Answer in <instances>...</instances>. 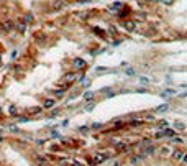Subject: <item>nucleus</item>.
Here are the masks:
<instances>
[{"mask_svg": "<svg viewBox=\"0 0 187 166\" xmlns=\"http://www.w3.org/2000/svg\"><path fill=\"white\" fill-rule=\"evenodd\" d=\"M13 23H15V31L16 33H20V35H25L26 33V28H28V25L23 21V18L21 16H18V18H15L13 20Z\"/></svg>", "mask_w": 187, "mask_h": 166, "instance_id": "obj_6", "label": "nucleus"}, {"mask_svg": "<svg viewBox=\"0 0 187 166\" xmlns=\"http://www.w3.org/2000/svg\"><path fill=\"white\" fill-rule=\"evenodd\" d=\"M174 128H176V130H184V125L180 122H176V123H174Z\"/></svg>", "mask_w": 187, "mask_h": 166, "instance_id": "obj_31", "label": "nucleus"}, {"mask_svg": "<svg viewBox=\"0 0 187 166\" xmlns=\"http://www.w3.org/2000/svg\"><path fill=\"white\" fill-rule=\"evenodd\" d=\"M5 2H7V0H0V5H5Z\"/></svg>", "mask_w": 187, "mask_h": 166, "instance_id": "obj_41", "label": "nucleus"}, {"mask_svg": "<svg viewBox=\"0 0 187 166\" xmlns=\"http://www.w3.org/2000/svg\"><path fill=\"white\" fill-rule=\"evenodd\" d=\"M90 100H95V94L94 92H85L84 94V102H90Z\"/></svg>", "mask_w": 187, "mask_h": 166, "instance_id": "obj_23", "label": "nucleus"}, {"mask_svg": "<svg viewBox=\"0 0 187 166\" xmlns=\"http://www.w3.org/2000/svg\"><path fill=\"white\" fill-rule=\"evenodd\" d=\"M174 2H176V0H161L162 5H174Z\"/></svg>", "mask_w": 187, "mask_h": 166, "instance_id": "obj_32", "label": "nucleus"}, {"mask_svg": "<svg viewBox=\"0 0 187 166\" xmlns=\"http://www.w3.org/2000/svg\"><path fill=\"white\" fill-rule=\"evenodd\" d=\"M156 150H157L156 146H153V145H146V146L143 148V154H144V156H146V154H153V153H156Z\"/></svg>", "mask_w": 187, "mask_h": 166, "instance_id": "obj_18", "label": "nucleus"}, {"mask_svg": "<svg viewBox=\"0 0 187 166\" xmlns=\"http://www.w3.org/2000/svg\"><path fill=\"white\" fill-rule=\"evenodd\" d=\"M149 2H161V0H149Z\"/></svg>", "mask_w": 187, "mask_h": 166, "instance_id": "obj_43", "label": "nucleus"}, {"mask_svg": "<svg viewBox=\"0 0 187 166\" xmlns=\"http://www.w3.org/2000/svg\"><path fill=\"white\" fill-rule=\"evenodd\" d=\"M10 130L13 131V133H18V131H20V130H18V127H10Z\"/></svg>", "mask_w": 187, "mask_h": 166, "instance_id": "obj_37", "label": "nucleus"}, {"mask_svg": "<svg viewBox=\"0 0 187 166\" xmlns=\"http://www.w3.org/2000/svg\"><path fill=\"white\" fill-rule=\"evenodd\" d=\"M21 18H23V21H25V23H26L28 26H30V25H33L34 21H36V20H34V15H33L31 12H26V13H23V16H21Z\"/></svg>", "mask_w": 187, "mask_h": 166, "instance_id": "obj_14", "label": "nucleus"}, {"mask_svg": "<svg viewBox=\"0 0 187 166\" xmlns=\"http://www.w3.org/2000/svg\"><path fill=\"white\" fill-rule=\"evenodd\" d=\"M33 159L38 166H48L49 163V156H46V154H33Z\"/></svg>", "mask_w": 187, "mask_h": 166, "instance_id": "obj_8", "label": "nucleus"}, {"mask_svg": "<svg viewBox=\"0 0 187 166\" xmlns=\"http://www.w3.org/2000/svg\"><path fill=\"white\" fill-rule=\"evenodd\" d=\"M112 166H120V163H118V161H115V163H113Z\"/></svg>", "mask_w": 187, "mask_h": 166, "instance_id": "obj_42", "label": "nucleus"}, {"mask_svg": "<svg viewBox=\"0 0 187 166\" xmlns=\"http://www.w3.org/2000/svg\"><path fill=\"white\" fill-rule=\"evenodd\" d=\"M8 115L16 118V117H20V115H21V110H20V108L16 107V105H10V112H8Z\"/></svg>", "mask_w": 187, "mask_h": 166, "instance_id": "obj_15", "label": "nucleus"}, {"mask_svg": "<svg viewBox=\"0 0 187 166\" xmlns=\"http://www.w3.org/2000/svg\"><path fill=\"white\" fill-rule=\"evenodd\" d=\"M184 154H185V151L182 150V148H176V150H172L171 156H172V159H174V161H182Z\"/></svg>", "mask_w": 187, "mask_h": 166, "instance_id": "obj_12", "label": "nucleus"}, {"mask_svg": "<svg viewBox=\"0 0 187 166\" xmlns=\"http://www.w3.org/2000/svg\"><path fill=\"white\" fill-rule=\"evenodd\" d=\"M77 82H80V85H82V87H89V85H90V79H87L85 76H80Z\"/></svg>", "mask_w": 187, "mask_h": 166, "instance_id": "obj_21", "label": "nucleus"}, {"mask_svg": "<svg viewBox=\"0 0 187 166\" xmlns=\"http://www.w3.org/2000/svg\"><path fill=\"white\" fill-rule=\"evenodd\" d=\"M139 84H141V85H149V79L141 76V77H139Z\"/></svg>", "mask_w": 187, "mask_h": 166, "instance_id": "obj_28", "label": "nucleus"}, {"mask_svg": "<svg viewBox=\"0 0 187 166\" xmlns=\"http://www.w3.org/2000/svg\"><path fill=\"white\" fill-rule=\"evenodd\" d=\"M71 166H85V164H82V163H79V161H72V163H71Z\"/></svg>", "mask_w": 187, "mask_h": 166, "instance_id": "obj_35", "label": "nucleus"}, {"mask_svg": "<svg viewBox=\"0 0 187 166\" xmlns=\"http://www.w3.org/2000/svg\"><path fill=\"white\" fill-rule=\"evenodd\" d=\"M3 117V112H2V107H0V118Z\"/></svg>", "mask_w": 187, "mask_h": 166, "instance_id": "obj_40", "label": "nucleus"}, {"mask_svg": "<svg viewBox=\"0 0 187 166\" xmlns=\"http://www.w3.org/2000/svg\"><path fill=\"white\" fill-rule=\"evenodd\" d=\"M176 92H174V90H164V92H162V95L164 97H167V95H174Z\"/></svg>", "mask_w": 187, "mask_h": 166, "instance_id": "obj_34", "label": "nucleus"}, {"mask_svg": "<svg viewBox=\"0 0 187 166\" xmlns=\"http://www.w3.org/2000/svg\"><path fill=\"white\" fill-rule=\"evenodd\" d=\"M143 159H144V154H143V153H138V154H131V156H130V164L136 166L138 163H141Z\"/></svg>", "mask_w": 187, "mask_h": 166, "instance_id": "obj_13", "label": "nucleus"}, {"mask_svg": "<svg viewBox=\"0 0 187 166\" xmlns=\"http://www.w3.org/2000/svg\"><path fill=\"white\" fill-rule=\"evenodd\" d=\"M159 153L162 154V156H166V154H171L172 153V150H171V148H169V146H162V148H159Z\"/></svg>", "mask_w": 187, "mask_h": 166, "instance_id": "obj_24", "label": "nucleus"}, {"mask_svg": "<svg viewBox=\"0 0 187 166\" xmlns=\"http://www.w3.org/2000/svg\"><path fill=\"white\" fill-rule=\"evenodd\" d=\"M11 69H13L15 74H18V72L25 71V66H23V64H13V66H11Z\"/></svg>", "mask_w": 187, "mask_h": 166, "instance_id": "obj_22", "label": "nucleus"}, {"mask_svg": "<svg viewBox=\"0 0 187 166\" xmlns=\"http://www.w3.org/2000/svg\"><path fill=\"white\" fill-rule=\"evenodd\" d=\"M125 74H126V76H135V69H133V67H126Z\"/></svg>", "mask_w": 187, "mask_h": 166, "instance_id": "obj_30", "label": "nucleus"}, {"mask_svg": "<svg viewBox=\"0 0 187 166\" xmlns=\"http://www.w3.org/2000/svg\"><path fill=\"white\" fill-rule=\"evenodd\" d=\"M31 39H33V43L34 44H39V46H44V44H48V33L43 31V30H38V31H34L33 35H31Z\"/></svg>", "mask_w": 187, "mask_h": 166, "instance_id": "obj_2", "label": "nucleus"}, {"mask_svg": "<svg viewBox=\"0 0 187 166\" xmlns=\"http://www.w3.org/2000/svg\"><path fill=\"white\" fill-rule=\"evenodd\" d=\"M87 130H89V127H80V128H79V131H80V133H85Z\"/></svg>", "mask_w": 187, "mask_h": 166, "instance_id": "obj_36", "label": "nucleus"}, {"mask_svg": "<svg viewBox=\"0 0 187 166\" xmlns=\"http://www.w3.org/2000/svg\"><path fill=\"white\" fill-rule=\"evenodd\" d=\"M71 66H72V71H77V72H84L87 69V61L84 58H74L71 61Z\"/></svg>", "mask_w": 187, "mask_h": 166, "instance_id": "obj_3", "label": "nucleus"}, {"mask_svg": "<svg viewBox=\"0 0 187 166\" xmlns=\"http://www.w3.org/2000/svg\"><path fill=\"white\" fill-rule=\"evenodd\" d=\"M25 112L28 113V117H41L44 108L43 107H33V108H26Z\"/></svg>", "mask_w": 187, "mask_h": 166, "instance_id": "obj_9", "label": "nucleus"}, {"mask_svg": "<svg viewBox=\"0 0 187 166\" xmlns=\"http://www.w3.org/2000/svg\"><path fill=\"white\" fill-rule=\"evenodd\" d=\"M123 7H125V5L121 3V2H115V3H112V5H110V7H108L107 10H108L110 13H115V15H118V13L121 12V8H123Z\"/></svg>", "mask_w": 187, "mask_h": 166, "instance_id": "obj_11", "label": "nucleus"}, {"mask_svg": "<svg viewBox=\"0 0 187 166\" xmlns=\"http://www.w3.org/2000/svg\"><path fill=\"white\" fill-rule=\"evenodd\" d=\"M66 5H67L66 0H51L48 8H49V12H59V10H62Z\"/></svg>", "mask_w": 187, "mask_h": 166, "instance_id": "obj_5", "label": "nucleus"}, {"mask_svg": "<svg viewBox=\"0 0 187 166\" xmlns=\"http://www.w3.org/2000/svg\"><path fill=\"white\" fill-rule=\"evenodd\" d=\"M79 77H80V74L77 71H67V72H64V76H62L61 81L62 82H67V84H74V82L79 81Z\"/></svg>", "mask_w": 187, "mask_h": 166, "instance_id": "obj_4", "label": "nucleus"}, {"mask_svg": "<svg viewBox=\"0 0 187 166\" xmlns=\"http://www.w3.org/2000/svg\"><path fill=\"white\" fill-rule=\"evenodd\" d=\"M3 141H5V136H2V135H0V145H2Z\"/></svg>", "mask_w": 187, "mask_h": 166, "instance_id": "obj_39", "label": "nucleus"}, {"mask_svg": "<svg viewBox=\"0 0 187 166\" xmlns=\"http://www.w3.org/2000/svg\"><path fill=\"white\" fill-rule=\"evenodd\" d=\"M157 127L164 130V128H167V122H166V120H161V122H157Z\"/></svg>", "mask_w": 187, "mask_h": 166, "instance_id": "obj_29", "label": "nucleus"}, {"mask_svg": "<svg viewBox=\"0 0 187 166\" xmlns=\"http://www.w3.org/2000/svg\"><path fill=\"white\" fill-rule=\"evenodd\" d=\"M52 95H54V99H62L64 95H66V90H62V89H54L52 90Z\"/></svg>", "mask_w": 187, "mask_h": 166, "instance_id": "obj_20", "label": "nucleus"}, {"mask_svg": "<svg viewBox=\"0 0 187 166\" xmlns=\"http://www.w3.org/2000/svg\"><path fill=\"white\" fill-rule=\"evenodd\" d=\"M180 163H184V164L187 166V153L184 154V158H182V161H180Z\"/></svg>", "mask_w": 187, "mask_h": 166, "instance_id": "obj_38", "label": "nucleus"}, {"mask_svg": "<svg viewBox=\"0 0 187 166\" xmlns=\"http://www.w3.org/2000/svg\"><path fill=\"white\" fill-rule=\"evenodd\" d=\"M162 133H164V138H174V136H176V130L174 128H164Z\"/></svg>", "mask_w": 187, "mask_h": 166, "instance_id": "obj_19", "label": "nucleus"}, {"mask_svg": "<svg viewBox=\"0 0 187 166\" xmlns=\"http://www.w3.org/2000/svg\"><path fill=\"white\" fill-rule=\"evenodd\" d=\"M166 110H169V105L167 104H162V105H159L156 108V112H166Z\"/></svg>", "mask_w": 187, "mask_h": 166, "instance_id": "obj_27", "label": "nucleus"}, {"mask_svg": "<svg viewBox=\"0 0 187 166\" xmlns=\"http://www.w3.org/2000/svg\"><path fill=\"white\" fill-rule=\"evenodd\" d=\"M107 33H108V35H112V36H116V35H118V30H116V26L112 25V26H108V31Z\"/></svg>", "mask_w": 187, "mask_h": 166, "instance_id": "obj_25", "label": "nucleus"}, {"mask_svg": "<svg viewBox=\"0 0 187 166\" xmlns=\"http://www.w3.org/2000/svg\"><path fill=\"white\" fill-rule=\"evenodd\" d=\"M54 105H56V99H54V97H46V99H43V102H41V107L44 108V110L54 108Z\"/></svg>", "mask_w": 187, "mask_h": 166, "instance_id": "obj_10", "label": "nucleus"}, {"mask_svg": "<svg viewBox=\"0 0 187 166\" xmlns=\"http://www.w3.org/2000/svg\"><path fill=\"white\" fill-rule=\"evenodd\" d=\"M121 26H123L126 31H135L136 30V20L125 18V20H121Z\"/></svg>", "mask_w": 187, "mask_h": 166, "instance_id": "obj_7", "label": "nucleus"}, {"mask_svg": "<svg viewBox=\"0 0 187 166\" xmlns=\"http://www.w3.org/2000/svg\"><path fill=\"white\" fill-rule=\"evenodd\" d=\"M100 94L105 95V97H113L115 95V89L113 87H105V89L100 90Z\"/></svg>", "mask_w": 187, "mask_h": 166, "instance_id": "obj_16", "label": "nucleus"}, {"mask_svg": "<svg viewBox=\"0 0 187 166\" xmlns=\"http://www.w3.org/2000/svg\"><path fill=\"white\" fill-rule=\"evenodd\" d=\"M90 128H94V130H100V128H103V125H100V123H94Z\"/></svg>", "mask_w": 187, "mask_h": 166, "instance_id": "obj_33", "label": "nucleus"}, {"mask_svg": "<svg viewBox=\"0 0 187 166\" xmlns=\"http://www.w3.org/2000/svg\"><path fill=\"white\" fill-rule=\"evenodd\" d=\"M95 107V100H90V102H85V105H84V108L85 110H92V108Z\"/></svg>", "mask_w": 187, "mask_h": 166, "instance_id": "obj_26", "label": "nucleus"}, {"mask_svg": "<svg viewBox=\"0 0 187 166\" xmlns=\"http://www.w3.org/2000/svg\"><path fill=\"white\" fill-rule=\"evenodd\" d=\"M112 151H100V153H95V154H92V156H90V159H89V166H97V164H102V163H105V161H107V159L110 158V156H112Z\"/></svg>", "mask_w": 187, "mask_h": 166, "instance_id": "obj_1", "label": "nucleus"}, {"mask_svg": "<svg viewBox=\"0 0 187 166\" xmlns=\"http://www.w3.org/2000/svg\"><path fill=\"white\" fill-rule=\"evenodd\" d=\"M143 125V118H130L128 127H141Z\"/></svg>", "mask_w": 187, "mask_h": 166, "instance_id": "obj_17", "label": "nucleus"}, {"mask_svg": "<svg viewBox=\"0 0 187 166\" xmlns=\"http://www.w3.org/2000/svg\"><path fill=\"white\" fill-rule=\"evenodd\" d=\"M128 166H133V164H130V163H128Z\"/></svg>", "mask_w": 187, "mask_h": 166, "instance_id": "obj_44", "label": "nucleus"}]
</instances>
